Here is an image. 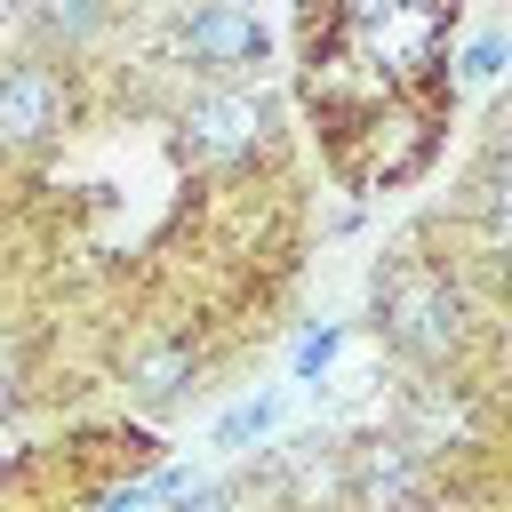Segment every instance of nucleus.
Returning <instances> with one entry per match:
<instances>
[{
    "label": "nucleus",
    "instance_id": "obj_9",
    "mask_svg": "<svg viewBox=\"0 0 512 512\" xmlns=\"http://www.w3.org/2000/svg\"><path fill=\"white\" fill-rule=\"evenodd\" d=\"M464 72H472V80H496V72H504V32H488V40H472V56H464Z\"/></svg>",
    "mask_w": 512,
    "mask_h": 512
},
{
    "label": "nucleus",
    "instance_id": "obj_5",
    "mask_svg": "<svg viewBox=\"0 0 512 512\" xmlns=\"http://www.w3.org/2000/svg\"><path fill=\"white\" fill-rule=\"evenodd\" d=\"M416 488H424V472H416L408 448H368V464H360V496H368V512H408Z\"/></svg>",
    "mask_w": 512,
    "mask_h": 512
},
{
    "label": "nucleus",
    "instance_id": "obj_10",
    "mask_svg": "<svg viewBox=\"0 0 512 512\" xmlns=\"http://www.w3.org/2000/svg\"><path fill=\"white\" fill-rule=\"evenodd\" d=\"M48 24H56V32H72V40H88V32H96V8H88V0H56V8H48Z\"/></svg>",
    "mask_w": 512,
    "mask_h": 512
},
{
    "label": "nucleus",
    "instance_id": "obj_3",
    "mask_svg": "<svg viewBox=\"0 0 512 512\" xmlns=\"http://www.w3.org/2000/svg\"><path fill=\"white\" fill-rule=\"evenodd\" d=\"M184 56H192V64H208V72L256 64V56H264V24H256L240 0H208V8L184 24Z\"/></svg>",
    "mask_w": 512,
    "mask_h": 512
},
{
    "label": "nucleus",
    "instance_id": "obj_11",
    "mask_svg": "<svg viewBox=\"0 0 512 512\" xmlns=\"http://www.w3.org/2000/svg\"><path fill=\"white\" fill-rule=\"evenodd\" d=\"M336 8H344V16H352V24H384V16H392V8H400V0H336Z\"/></svg>",
    "mask_w": 512,
    "mask_h": 512
},
{
    "label": "nucleus",
    "instance_id": "obj_14",
    "mask_svg": "<svg viewBox=\"0 0 512 512\" xmlns=\"http://www.w3.org/2000/svg\"><path fill=\"white\" fill-rule=\"evenodd\" d=\"M16 400V352H0V408Z\"/></svg>",
    "mask_w": 512,
    "mask_h": 512
},
{
    "label": "nucleus",
    "instance_id": "obj_4",
    "mask_svg": "<svg viewBox=\"0 0 512 512\" xmlns=\"http://www.w3.org/2000/svg\"><path fill=\"white\" fill-rule=\"evenodd\" d=\"M192 144L200 152H216V160H232V152H248L256 136H264V104L248 96V88H208L200 104H192Z\"/></svg>",
    "mask_w": 512,
    "mask_h": 512
},
{
    "label": "nucleus",
    "instance_id": "obj_6",
    "mask_svg": "<svg viewBox=\"0 0 512 512\" xmlns=\"http://www.w3.org/2000/svg\"><path fill=\"white\" fill-rule=\"evenodd\" d=\"M128 384H136L144 400L184 392V384H192V344H152V352H136V360H128Z\"/></svg>",
    "mask_w": 512,
    "mask_h": 512
},
{
    "label": "nucleus",
    "instance_id": "obj_13",
    "mask_svg": "<svg viewBox=\"0 0 512 512\" xmlns=\"http://www.w3.org/2000/svg\"><path fill=\"white\" fill-rule=\"evenodd\" d=\"M144 504H152V480H136V488H120V496H112L104 512H144Z\"/></svg>",
    "mask_w": 512,
    "mask_h": 512
},
{
    "label": "nucleus",
    "instance_id": "obj_2",
    "mask_svg": "<svg viewBox=\"0 0 512 512\" xmlns=\"http://www.w3.org/2000/svg\"><path fill=\"white\" fill-rule=\"evenodd\" d=\"M64 128V80L48 64H16L0 72V136L8 144H40Z\"/></svg>",
    "mask_w": 512,
    "mask_h": 512
},
{
    "label": "nucleus",
    "instance_id": "obj_8",
    "mask_svg": "<svg viewBox=\"0 0 512 512\" xmlns=\"http://www.w3.org/2000/svg\"><path fill=\"white\" fill-rule=\"evenodd\" d=\"M264 424H272V400H248V408H232V416L216 424V440L232 448V440H248V432H264Z\"/></svg>",
    "mask_w": 512,
    "mask_h": 512
},
{
    "label": "nucleus",
    "instance_id": "obj_7",
    "mask_svg": "<svg viewBox=\"0 0 512 512\" xmlns=\"http://www.w3.org/2000/svg\"><path fill=\"white\" fill-rule=\"evenodd\" d=\"M336 344H344V328H312V336L296 344V376H312V368H328V360H336Z\"/></svg>",
    "mask_w": 512,
    "mask_h": 512
},
{
    "label": "nucleus",
    "instance_id": "obj_1",
    "mask_svg": "<svg viewBox=\"0 0 512 512\" xmlns=\"http://www.w3.org/2000/svg\"><path fill=\"white\" fill-rule=\"evenodd\" d=\"M376 304H384L392 344L416 352V360H440V352H456V336H464V296H456L440 272H392V280L376 288Z\"/></svg>",
    "mask_w": 512,
    "mask_h": 512
},
{
    "label": "nucleus",
    "instance_id": "obj_12",
    "mask_svg": "<svg viewBox=\"0 0 512 512\" xmlns=\"http://www.w3.org/2000/svg\"><path fill=\"white\" fill-rule=\"evenodd\" d=\"M184 512H232V488H200V496L184 488Z\"/></svg>",
    "mask_w": 512,
    "mask_h": 512
}]
</instances>
